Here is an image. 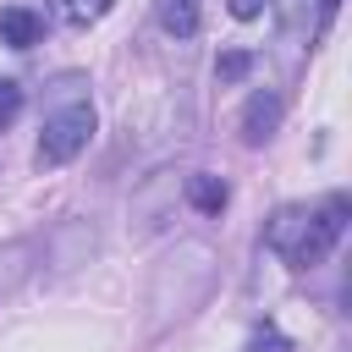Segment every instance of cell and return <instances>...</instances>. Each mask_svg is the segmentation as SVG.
Returning <instances> with one entry per match:
<instances>
[{
  "mask_svg": "<svg viewBox=\"0 0 352 352\" xmlns=\"http://www.w3.org/2000/svg\"><path fill=\"white\" fill-rule=\"evenodd\" d=\"M302 231H308V204H280V209L264 220V248L297 270V253H302Z\"/></svg>",
  "mask_w": 352,
  "mask_h": 352,
  "instance_id": "3957f363",
  "label": "cell"
},
{
  "mask_svg": "<svg viewBox=\"0 0 352 352\" xmlns=\"http://www.w3.org/2000/svg\"><path fill=\"white\" fill-rule=\"evenodd\" d=\"M160 28L170 33V38H192L198 33V0H160Z\"/></svg>",
  "mask_w": 352,
  "mask_h": 352,
  "instance_id": "ba28073f",
  "label": "cell"
},
{
  "mask_svg": "<svg viewBox=\"0 0 352 352\" xmlns=\"http://www.w3.org/2000/svg\"><path fill=\"white\" fill-rule=\"evenodd\" d=\"M38 38H44V16H38L33 6H6V11H0V44L33 50Z\"/></svg>",
  "mask_w": 352,
  "mask_h": 352,
  "instance_id": "8992f818",
  "label": "cell"
},
{
  "mask_svg": "<svg viewBox=\"0 0 352 352\" xmlns=\"http://www.w3.org/2000/svg\"><path fill=\"white\" fill-rule=\"evenodd\" d=\"M182 192H187V204H192L198 214H220L226 198H231V187H226L220 176H209V170H192V176L182 182Z\"/></svg>",
  "mask_w": 352,
  "mask_h": 352,
  "instance_id": "52a82bcc",
  "label": "cell"
},
{
  "mask_svg": "<svg viewBox=\"0 0 352 352\" xmlns=\"http://www.w3.org/2000/svg\"><path fill=\"white\" fill-rule=\"evenodd\" d=\"M16 110H22V88H16L11 77H0V126L16 121Z\"/></svg>",
  "mask_w": 352,
  "mask_h": 352,
  "instance_id": "4fadbf2b",
  "label": "cell"
},
{
  "mask_svg": "<svg viewBox=\"0 0 352 352\" xmlns=\"http://www.w3.org/2000/svg\"><path fill=\"white\" fill-rule=\"evenodd\" d=\"M55 6V16L66 22V28H94L104 11H110V0H50Z\"/></svg>",
  "mask_w": 352,
  "mask_h": 352,
  "instance_id": "9c48e42d",
  "label": "cell"
},
{
  "mask_svg": "<svg viewBox=\"0 0 352 352\" xmlns=\"http://www.w3.org/2000/svg\"><path fill=\"white\" fill-rule=\"evenodd\" d=\"M248 72H253V55H248V50H226V55L214 60V77H220V82H242Z\"/></svg>",
  "mask_w": 352,
  "mask_h": 352,
  "instance_id": "8fae6325",
  "label": "cell"
},
{
  "mask_svg": "<svg viewBox=\"0 0 352 352\" xmlns=\"http://www.w3.org/2000/svg\"><path fill=\"white\" fill-rule=\"evenodd\" d=\"M275 16H280V33L286 38H302L308 33V16H314V0H270Z\"/></svg>",
  "mask_w": 352,
  "mask_h": 352,
  "instance_id": "30bf717a",
  "label": "cell"
},
{
  "mask_svg": "<svg viewBox=\"0 0 352 352\" xmlns=\"http://www.w3.org/2000/svg\"><path fill=\"white\" fill-rule=\"evenodd\" d=\"M275 126H280V94L275 88H253L248 104H242V143L258 148V143L275 138Z\"/></svg>",
  "mask_w": 352,
  "mask_h": 352,
  "instance_id": "5b68a950",
  "label": "cell"
},
{
  "mask_svg": "<svg viewBox=\"0 0 352 352\" xmlns=\"http://www.w3.org/2000/svg\"><path fill=\"white\" fill-rule=\"evenodd\" d=\"M346 220H352V198H346V192H330L324 204H314V209H308V231H302L297 270H314V264H324V258L336 253V242H341Z\"/></svg>",
  "mask_w": 352,
  "mask_h": 352,
  "instance_id": "7a4b0ae2",
  "label": "cell"
},
{
  "mask_svg": "<svg viewBox=\"0 0 352 352\" xmlns=\"http://www.w3.org/2000/svg\"><path fill=\"white\" fill-rule=\"evenodd\" d=\"M242 352H292V341H286L275 324H264V330H253V336H248V346H242Z\"/></svg>",
  "mask_w": 352,
  "mask_h": 352,
  "instance_id": "7c38bea8",
  "label": "cell"
},
{
  "mask_svg": "<svg viewBox=\"0 0 352 352\" xmlns=\"http://www.w3.org/2000/svg\"><path fill=\"white\" fill-rule=\"evenodd\" d=\"M94 138V99H88V77L60 72L44 88V126H38V165L60 170L72 165Z\"/></svg>",
  "mask_w": 352,
  "mask_h": 352,
  "instance_id": "6da1fadb",
  "label": "cell"
},
{
  "mask_svg": "<svg viewBox=\"0 0 352 352\" xmlns=\"http://www.w3.org/2000/svg\"><path fill=\"white\" fill-rule=\"evenodd\" d=\"M336 11H341V0H314V28H330Z\"/></svg>",
  "mask_w": 352,
  "mask_h": 352,
  "instance_id": "5bb4252c",
  "label": "cell"
},
{
  "mask_svg": "<svg viewBox=\"0 0 352 352\" xmlns=\"http://www.w3.org/2000/svg\"><path fill=\"white\" fill-rule=\"evenodd\" d=\"M33 275H38V236H11V242H0V302L16 297Z\"/></svg>",
  "mask_w": 352,
  "mask_h": 352,
  "instance_id": "277c9868",
  "label": "cell"
},
{
  "mask_svg": "<svg viewBox=\"0 0 352 352\" xmlns=\"http://www.w3.org/2000/svg\"><path fill=\"white\" fill-rule=\"evenodd\" d=\"M258 11H264V0H231V16H242V22L258 16Z\"/></svg>",
  "mask_w": 352,
  "mask_h": 352,
  "instance_id": "9a60e30c",
  "label": "cell"
}]
</instances>
